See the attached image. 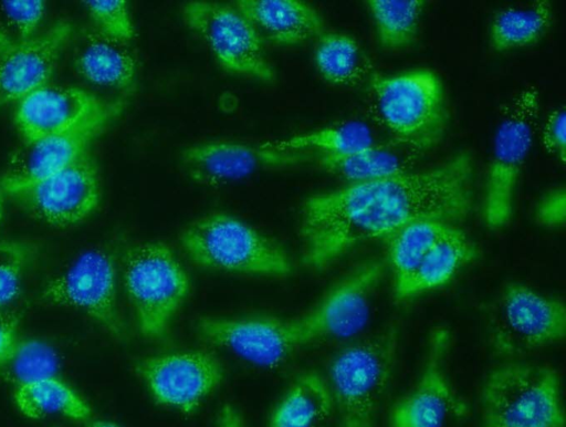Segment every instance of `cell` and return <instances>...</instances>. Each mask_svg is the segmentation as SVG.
Masks as SVG:
<instances>
[{
	"instance_id": "cell-40",
	"label": "cell",
	"mask_w": 566,
	"mask_h": 427,
	"mask_svg": "<svg viewBox=\"0 0 566 427\" xmlns=\"http://www.w3.org/2000/svg\"><path fill=\"white\" fill-rule=\"evenodd\" d=\"M392 427H405V424L396 408L392 414Z\"/></svg>"
},
{
	"instance_id": "cell-38",
	"label": "cell",
	"mask_w": 566,
	"mask_h": 427,
	"mask_svg": "<svg viewBox=\"0 0 566 427\" xmlns=\"http://www.w3.org/2000/svg\"><path fill=\"white\" fill-rule=\"evenodd\" d=\"M214 427H244V423L238 409L226 404L217 415Z\"/></svg>"
},
{
	"instance_id": "cell-7",
	"label": "cell",
	"mask_w": 566,
	"mask_h": 427,
	"mask_svg": "<svg viewBox=\"0 0 566 427\" xmlns=\"http://www.w3.org/2000/svg\"><path fill=\"white\" fill-rule=\"evenodd\" d=\"M538 116L539 95L533 86L518 92L502 110L483 196V219L490 229H501L511 220L515 189L534 143Z\"/></svg>"
},
{
	"instance_id": "cell-20",
	"label": "cell",
	"mask_w": 566,
	"mask_h": 427,
	"mask_svg": "<svg viewBox=\"0 0 566 427\" xmlns=\"http://www.w3.org/2000/svg\"><path fill=\"white\" fill-rule=\"evenodd\" d=\"M234 7L261 39L294 45L324 33V21L308 3L300 0H239Z\"/></svg>"
},
{
	"instance_id": "cell-5",
	"label": "cell",
	"mask_w": 566,
	"mask_h": 427,
	"mask_svg": "<svg viewBox=\"0 0 566 427\" xmlns=\"http://www.w3.org/2000/svg\"><path fill=\"white\" fill-rule=\"evenodd\" d=\"M396 325L343 348L329 365V390L339 427H376L397 354Z\"/></svg>"
},
{
	"instance_id": "cell-33",
	"label": "cell",
	"mask_w": 566,
	"mask_h": 427,
	"mask_svg": "<svg viewBox=\"0 0 566 427\" xmlns=\"http://www.w3.org/2000/svg\"><path fill=\"white\" fill-rule=\"evenodd\" d=\"M83 3L99 33L120 43L134 39L135 29L126 1L98 0L83 1Z\"/></svg>"
},
{
	"instance_id": "cell-22",
	"label": "cell",
	"mask_w": 566,
	"mask_h": 427,
	"mask_svg": "<svg viewBox=\"0 0 566 427\" xmlns=\"http://www.w3.org/2000/svg\"><path fill=\"white\" fill-rule=\"evenodd\" d=\"M74 66L90 83L128 92L136 77V62L125 43L106 38L97 30L85 31L75 48Z\"/></svg>"
},
{
	"instance_id": "cell-13",
	"label": "cell",
	"mask_w": 566,
	"mask_h": 427,
	"mask_svg": "<svg viewBox=\"0 0 566 427\" xmlns=\"http://www.w3.org/2000/svg\"><path fill=\"white\" fill-rule=\"evenodd\" d=\"M135 372L160 405L190 415L221 384L223 367L203 351H180L139 360Z\"/></svg>"
},
{
	"instance_id": "cell-11",
	"label": "cell",
	"mask_w": 566,
	"mask_h": 427,
	"mask_svg": "<svg viewBox=\"0 0 566 427\" xmlns=\"http://www.w3.org/2000/svg\"><path fill=\"white\" fill-rule=\"evenodd\" d=\"M384 272L381 261L364 263L337 282L306 313L289 320L294 347L324 339H344L359 332L367 323L370 299Z\"/></svg>"
},
{
	"instance_id": "cell-15",
	"label": "cell",
	"mask_w": 566,
	"mask_h": 427,
	"mask_svg": "<svg viewBox=\"0 0 566 427\" xmlns=\"http://www.w3.org/2000/svg\"><path fill=\"white\" fill-rule=\"evenodd\" d=\"M73 27L60 20L29 40L0 29V107L48 85Z\"/></svg>"
},
{
	"instance_id": "cell-31",
	"label": "cell",
	"mask_w": 566,
	"mask_h": 427,
	"mask_svg": "<svg viewBox=\"0 0 566 427\" xmlns=\"http://www.w3.org/2000/svg\"><path fill=\"white\" fill-rule=\"evenodd\" d=\"M8 377L18 384L54 376L57 358L44 343L29 340L20 341L9 360L1 368Z\"/></svg>"
},
{
	"instance_id": "cell-12",
	"label": "cell",
	"mask_w": 566,
	"mask_h": 427,
	"mask_svg": "<svg viewBox=\"0 0 566 427\" xmlns=\"http://www.w3.org/2000/svg\"><path fill=\"white\" fill-rule=\"evenodd\" d=\"M116 267L111 253L102 249L83 252L61 274L46 283L45 301L76 309L117 340L126 327L117 304Z\"/></svg>"
},
{
	"instance_id": "cell-19",
	"label": "cell",
	"mask_w": 566,
	"mask_h": 427,
	"mask_svg": "<svg viewBox=\"0 0 566 427\" xmlns=\"http://www.w3.org/2000/svg\"><path fill=\"white\" fill-rule=\"evenodd\" d=\"M105 101L80 87L48 84L18 103L15 122L30 143L75 125Z\"/></svg>"
},
{
	"instance_id": "cell-26",
	"label": "cell",
	"mask_w": 566,
	"mask_h": 427,
	"mask_svg": "<svg viewBox=\"0 0 566 427\" xmlns=\"http://www.w3.org/2000/svg\"><path fill=\"white\" fill-rule=\"evenodd\" d=\"M13 400L19 412L31 419L59 415L75 421H87L92 415L90 405L55 376L15 385Z\"/></svg>"
},
{
	"instance_id": "cell-6",
	"label": "cell",
	"mask_w": 566,
	"mask_h": 427,
	"mask_svg": "<svg viewBox=\"0 0 566 427\" xmlns=\"http://www.w3.org/2000/svg\"><path fill=\"white\" fill-rule=\"evenodd\" d=\"M123 282L139 332L148 339L166 334L189 292V279L174 251L164 242L130 247L124 258Z\"/></svg>"
},
{
	"instance_id": "cell-4",
	"label": "cell",
	"mask_w": 566,
	"mask_h": 427,
	"mask_svg": "<svg viewBox=\"0 0 566 427\" xmlns=\"http://www.w3.org/2000/svg\"><path fill=\"white\" fill-rule=\"evenodd\" d=\"M481 427H565L555 369L530 363L493 369L481 392Z\"/></svg>"
},
{
	"instance_id": "cell-1",
	"label": "cell",
	"mask_w": 566,
	"mask_h": 427,
	"mask_svg": "<svg viewBox=\"0 0 566 427\" xmlns=\"http://www.w3.org/2000/svg\"><path fill=\"white\" fill-rule=\"evenodd\" d=\"M474 164L459 153L423 171H409L308 197L301 211L302 262L323 270L353 247L387 238L406 223L463 220L473 206Z\"/></svg>"
},
{
	"instance_id": "cell-32",
	"label": "cell",
	"mask_w": 566,
	"mask_h": 427,
	"mask_svg": "<svg viewBox=\"0 0 566 427\" xmlns=\"http://www.w3.org/2000/svg\"><path fill=\"white\" fill-rule=\"evenodd\" d=\"M31 256L29 243L19 240L0 241V311L7 310L19 295Z\"/></svg>"
},
{
	"instance_id": "cell-29",
	"label": "cell",
	"mask_w": 566,
	"mask_h": 427,
	"mask_svg": "<svg viewBox=\"0 0 566 427\" xmlns=\"http://www.w3.org/2000/svg\"><path fill=\"white\" fill-rule=\"evenodd\" d=\"M374 144L376 142L368 125L359 121H346L261 145L264 148L284 152L315 149L322 154L344 155L367 148Z\"/></svg>"
},
{
	"instance_id": "cell-2",
	"label": "cell",
	"mask_w": 566,
	"mask_h": 427,
	"mask_svg": "<svg viewBox=\"0 0 566 427\" xmlns=\"http://www.w3.org/2000/svg\"><path fill=\"white\" fill-rule=\"evenodd\" d=\"M179 243L189 260L206 269L266 277H285L293 270L281 246L224 212L205 215L188 223Z\"/></svg>"
},
{
	"instance_id": "cell-39",
	"label": "cell",
	"mask_w": 566,
	"mask_h": 427,
	"mask_svg": "<svg viewBox=\"0 0 566 427\" xmlns=\"http://www.w3.org/2000/svg\"><path fill=\"white\" fill-rule=\"evenodd\" d=\"M87 427H119L113 421L108 420H94L88 424Z\"/></svg>"
},
{
	"instance_id": "cell-37",
	"label": "cell",
	"mask_w": 566,
	"mask_h": 427,
	"mask_svg": "<svg viewBox=\"0 0 566 427\" xmlns=\"http://www.w3.org/2000/svg\"><path fill=\"white\" fill-rule=\"evenodd\" d=\"M19 340V317L8 310L0 311V369L11 358Z\"/></svg>"
},
{
	"instance_id": "cell-16",
	"label": "cell",
	"mask_w": 566,
	"mask_h": 427,
	"mask_svg": "<svg viewBox=\"0 0 566 427\" xmlns=\"http://www.w3.org/2000/svg\"><path fill=\"white\" fill-rule=\"evenodd\" d=\"M304 155L228 140L196 144L180 152L179 160L191 180L221 186L253 174L298 164Z\"/></svg>"
},
{
	"instance_id": "cell-9",
	"label": "cell",
	"mask_w": 566,
	"mask_h": 427,
	"mask_svg": "<svg viewBox=\"0 0 566 427\" xmlns=\"http://www.w3.org/2000/svg\"><path fill=\"white\" fill-rule=\"evenodd\" d=\"M181 13L187 27L206 43L224 71L264 82L275 80L262 39L234 6L188 1Z\"/></svg>"
},
{
	"instance_id": "cell-34",
	"label": "cell",
	"mask_w": 566,
	"mask_h": 427,
	"mask_svg": "<svg viewBox=\"0 0 566 427\" xmlns=\"http://www.w3.org/2000/svg\"><path fill=\"white\" fill-rule=\"evenodd\" d=\"M3 12L15 29L18 39L29 40L35 37L39 24L45 12V2L35 1H3Z\"/></svg>"
},
{
	"instance_id": "cell-18",
	"label": "cell",
	"mask_w": 566,
	"mask_h": 427,
	"mask_svg": "<svg viewBox=\"0 0 566 427\" xmlns=\"http://www.w3.org/2000/svg\"><path fill=\"white\" fill-rule=\"evenodd\" d=\"M200 336L241 358L263 367H276L296 348L287 320L274 316L202 317Z\"/></svg>"
},
{
	"instance_id": "cell-35",
	"label": "cell",
	"mask_w": 566,
	"mask_h": 427,
	"mask_svg": "<svg viewBox=\"0 0 566 427\" xmlns=\"http://www.w3.org/2000/svg\"><path fill=\"white\" fill-rule=\"evenodd\" d=\"M534 219L547 229L563 227L566 220V190L558 187L543 196L535 207Z\"/></svg>"
},
{
	"instance_id": "cell-8",
	"label": "cell",
	"mask_w": 566,
	"mask_h": 427,
	"mask_svg": "<svg viewBox=\"0 0 566 427\" xmlns=\"http://www.w3.org/2000/svg\"><path fill=\"white\" fill-rule=\"evenodd\" d=\"M488 330L496 354L522 355L565 336L566 309L525 284L509 283L490 305Z\"/></svg>"
},
{
	"instance_id": "cell-41",
	"label": "cell",
	"mask_w": 566,
	"mask_h": 427,
	"mask_svg": "<svg viewBox=\"0 0 566 427\" xmlns=\"http://www.w3.org/2000/svg\"><path fill=\"white\" fill-rule=\"evenodd\" d=\"M2 209H3V204H2V189L0 187V221H1V218H2Z\"/></svg>"
},
{
	"instance_id": "cell-14",
	"label": "cell",
	"mask_w": 566,
	"mask_h": 427,
	"mask_svg": "<svg viewBox=\"0 0 566 427\" xmlns=\"http://www.w3.org/2000/svg\"><path fill=\"white\" fill-rule=\"evenodd\" d=\"M124 107L122 100H106L75 125L25 143L12 156L0 187L35 181L70 166L88 153V146L120 115Z\"/></svg>"
},
{
	"instance_id": "cell-21",
	"label": "cell",
	"mask_w": 566,
	"mask_h": 427,
	"mask_svg": "<svg viewBox=\"0 0 566 427\" xmlns=\"http://www.w3.org/2000/svg\"><path fill=\"white\" fill-rule=\"evenodd\" d=\"M421 154L406 143L391 139L350 154H322L317 163L325 171L353 184L409 173Z\"/></svg>"
},
{
	"instance_id": "cell-36",
	"label": "cell",
	"mask_w": 566,
	"mask_h": 427,
	"mask_svg": "<svg viewBox=\"0 0 566 427\" xmlns=\"http://www.w3.org/2000/svg\"><path fill=\"white\" fill-rule=\"evenodd\" d=\"M542 140L545 149L555 155L563 164L566 155V112L558 107L545 122Z\"/></svg>"
},
{
	"instance_id": "cell-27",
	"label": "cell",
	"mask_w": 566,
	"mask_h": 427,
	"mask_svg": "<svg viewBox=\"0 0 566 427\" xmlns=\"http://www.w3.org/2000/svg\"><path fill=\"white\" fill-rule=\"evenodd\" d=\"M553 9L548 1L499 11L490 25V42L497 52L536 43L549 29Z\"/></svg>"
},
{
	"instance_id": "cell-10",
	"label": "cell",
	"mask_w": 566,
	"mask_h": 427,
	"mask_svg": "<svg viewBox=\"0 0 566 427\" xmlns=\"http://www.w3.org/2000/svg\"><path fill=\"white\" fill-rule=\"evenodd\" d=\"M1 189L32 217L60 228L86 219L101 199L97 167L88 153L49 176Z\"/></svg>"
},
{
	"instance_id": "cell-28",
	"label": "cell",
	"mask_w": 566,
	"mask_h": 427,
	"mask_svg": "<svg viewBox=\"0 0 566 427\" xmlns=\"http://www.w3.org/2000/svg\"><path fill=\"white\" fill-rule=\"evenodd\" d=\"M314 62L325 81L342 86L359 84L369 70V62L358 43L352 37L336 32L318 37Z\"/></svg>"
},
{
	"instance_id": "cell-17",
	"label": "cell",
	"mask_w": 566,
	"mask_h": 427,
	"mask_svg": "<svg viewBox=\"0 0 566 427\" xmlns=\"http://www.w3.org/2000/svg\"><path fill=\"white\" fill-rule=\"evenodd\" d=\"M450 333L446 327L432 331L422 373L412 392L397 405L405 427H457L467 406L447 375L446 361Z\"/></svg>"
},
{
	"instance_id": "cell-30",
	"label": "cell",
	"mask_w": 566,
	"mask_h": 427,
	"mask_svg": "<svg viewBox=\"0 0 566 427\" xmlns=\"http://www.w3.org/2000/svg\"><path fill=\"white\" fill-rule=\"evenodd\" d=\"M378 41L389 50L410 45L418 35L423 0H369Z\"/></svg>"
},
{
	"instance_id": "cell-3",
	"label": "cell",
	"mask_w": 566,
	"mask_h": 427,
	"mask_svg": "<svg viewBox=\"0 0 566 427\" xmlns=\"http://www.w3.org/2000/svg\"><path fill=\"white\" fill-rule=\"evenodd\" d=\"M370 98L375 117L394 139L423 153L443 138L449 112L442 83L433 72L375 75Z\"/></svg>"
},
{
	"instance_id": "cell-25",
	"label": "cell",
	"mask_w": 566,
	"mask_h": 427,
	"mask_svg": "<svg viewBox=\"0 0 566 427\" xmlns=\"http://www.w3.org/2000/svg\"><path fill=\"white\" fill-rule=\"evenodd\" d=\"M333 404L327 383L314 372L304 373L273 410L270 427H326Z\"/></svg>"
},
{
	"instance_id": "cell-24",
	"label": "cell",
	"mask_w": 566,
	"mask_h": 427,
	"mask_svg": "<svg viewBox=\"0 0 566 427\" xmlns=\"http://www.w3.org/2000/svg\"><path fill=\"white\" fill-rule=\"evenodd\" d=\"M452 227L451 223L441 220L418 219L406 223L387 237L396 300L399 301L424 257Z\"/></svg>"
},
{
	"instance_id": "cell-23",
	"label": "cell",
	"mask_w": 566,
	"mask_h": 427,
	"mask_svg": "<svg viewBox=\"0 0 566 427\" xmlns=\"http://www.w3.org/2000/svg\"><path fill=\"white\" fill-rule=\"evenodd\" d=\"M476 256L475 244L460 229L452 227L424 257L399 301L447 284Z\"/></svg>"
}]
</instances>
